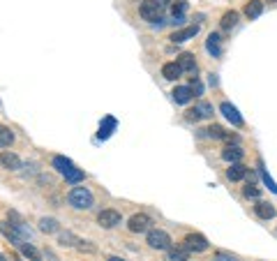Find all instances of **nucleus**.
I'll return each mask as SVG.
<instances>
[{"instance_id": "obj_1", "label": "nucleus", "mask_w": 277, "mask_h": 261, "mask_svg": "<svg viewBox=\"0 0 277 261\" xmlns=\"http://www.w3.org/2000/svg\"><path fill=\"white\" fill-rule=\"evenodd\" d=\"M166 7H169V0H146L143 5H141V17L150 21V23H159L162 17H164Z\"/></svg>"}, {"instance_id": "obj_2", "label": "nucleus", "mask_w": 277, "mask_h": 261, "mask_svg": "<svg viewBox=\"0 0 277 261\" xmlns=\"http://www.w3.org/2000/svg\"><path fill=\"white\" fill-rule=\"evenodd\" d=\"M67 201L77 210H88V208H93V203H95V199H93V192L88 190V187H74V190L69 192Z\"/></svg>"}, {"instance_id": "obj_3", "label": "nucleus", "mask_w": 277, "mask_h": 261, "mask_svg": "<svg viewBox=\"0 0 277 261\" xmlns=\"http://www.w3.org/2000/svg\"><path fill=\"white\" fill-rule=\"evenodd\" d=\"M148 245L153 250H169L171 247V236L162 229H150L148 231Z\"/></svg>"}, {"instance_id": "obj_4", "label": "nucleus", "mask_w": 277, "mask_h": 261, "mask_svg": "<svg viewBox=\"0 0 277 261\" xmlns=\"http://www.w3.org/2000/svg\"><path fill=\"white\" fill-rule=\"evenodd\" d=\"M0 231H2L5 238H9V243H14L17 247H21V245L26 243V238H23V234H21V226L9 224V222H2V224H0Z\"/></svg>"}, {"instance_id": "obj_5", "label": "nucleus", "mask_w": 277, "mask_h": 261, "mask_svg": "<svg viewBox=\"0 0 277 261\" xmlns=\"http://www.w3.org/2000/svg\"><path fill=\"white\" fill-rule=\"evenodd\" d=\"M150 224H153V220H150V215H146V213H138V215H132L130 218V231L132 234H143V231H148L150 229Z\"/></svg>"}, {"instance_id": "obj_6", "label": "nucleus", "mask_w": 277, "mask_h": 261, "mask_svg": "<svg viewBox=\"0 0 277 261\" xmlns=\"http://www.w3.org/2000/svg\"><path fill=\"white\" fill-rule=\"evenodd\" d=\"M120 213L118 210H113V208H106L102 210L99 215H97V222H99V226H104V229H113V226H118L120 224Z\"/></svg>"}, {"instance_id": "obj_7", "label": "nucleus", "mask_w": 277, "mask_h": 261, "mask_svg": "<svg viewBox=\"0 0 277 261\" xmlns=\"http://www.w3.org/2000/svg\"><path fill=\"white\" fill-rule=\"evenodd\" d=\"M185 247L190 250V252H206L208 250V241H206V236H201V234H190V236H185Z\"/></svg>"}, {"instance_id": "obj_8", "label": "nucleus", "mask_w": 277, "mask_h": 261, "mask_svg": "<svg viewBox=\"0 0 277 261\" xmlns=\"http://www.w3.org/2000/svg\"><path fill=\"white\" fill-rule=\"evenodd\" d=\"M219 111L224 113L226 120H231V125H236V127H242V116L238 113V109H236L234 104H229V102H222V104H219Z\"/></svg>"}, {"instance_id": "obj_9", "label": "nucleus", "mask_w": 277, "mask_h": 261, "mask_svg": "<svg viewBox=\"0 0 277 261\" xmlns=\"http://www.w3.org/2000/svg\"><path fill=\"white\" fill-rule=\"evenodd\" d=\"M0 164L5 166V169H9V171H19V169H21V160H19L14 153L2 150V153H0Z\"/></svg>"}, {"instance_id": "obj_10", "label": "nucleus", "mask_w": 277, "mask_h": 261, "mask_svg": "<svg viewBox=\"0 0 277 261\" xmlns=\"http://www.w3.org/2000/svg\"><path fill=\"white\" fill-rule=\"evenodd\" d=\"M171 95H173V102H176V104H187L194 93H192L190 86H178V88H176V90L171 93Z\"/></svg>"}, {"instance_id": "obj_11", "label": "nucleus", "mask_w": 277, "mask_h": 261, "mask_svg": "<svg viewBox=\"0 0 277 261\" xmlns=\"http://www.w3.org/2000/svg\"><path fill=\"white\" fill-rule=\"evenodd\" d=\"M197 33H199V26H187V28H182V30H176L171 35V40L173 42H187L192 37H197Z\"/></svg>"}, {"instance_id": "obj_12", "label": "nucleus", "mask_w": 277, "mask_h": 261, "mask_svg": "<svg viewBox=\"0 0 277 261\" xmlns=\"http://www.w3.org/2000/svg\"><path fill=\"white\" fill-rule=\"evenodd\" d=\"M178 67H180V72L197 74V62H194V56H192V53H182L180 58H178Z\"/></svg>"}, {"instance_id": "obj_13", "label": "nucleus", "mask_w": 277, "mask_h": 261, "mask_svg": "<svg viewBox=\"0 0 277 261\" xmlns=\"http://www.w3.org/2000/svg\"><path fill=\"white\" fill-rule=\"evenodd\" d=\"M190 259V250L180 245V247H169V254H166V261H187Z\"/></svg>"}, {"instance_id": "obj_14", "label": "nucleus", "mask_w": 277, "mask_h": 261, "mask_svg": "<svg viewBox=\"0 0 277 261\" xmlns=\"http://www.w3.org/2000/svg\"><path fill=\"white\" fill-rule=\"evenodd\" d=\"M245 176H247V166L238 164V162H236V164H231L229 169H226V178H229V181H242Z\"/></svg>"}, {"instance_id": "obj_15", "label": "nucleus", "mask_w": 277, "mask_h": 261, "mask_svg": "<svg viewBox=\"0 0 277 261\" xmlns=\"http://www.w3.org/2000/svg\"><path fill=\"white\" fill-rule=\"evenodd\" d=\"M261 12H263V2H261V0H250V2L245 5V17L247 19H259Z\"/></svg>"}, {"instance_id": "obj_16", "label": "nucleus", "mask_w": 277, "mask_h": 261, "mask_svg": "<svg viewBox=\"0 0 277 261\" xmlns=\"http://www.w3.org/2000/svg\"><path fill=\"white\" fill-rule=\"evenodd\" d=\"M206 49L213 53L215 58H219V56H222V44H219V35H217V33H210V35H208Z\"/></svg>"}, {"instance_id": "obj_17", "label": "nucleus", "mask_w": 277, "mask_h": 261, "mask_svg": "<svg viewBox=\"0 0 277 261\" xmlns=\"http://www.w3.org/2000/svg\"><path fill=\"white\" fill-rule=\"evenodd\" d=\"M254 210H257V215H259L261 220L275 218V208H273V203H266V201H259V203L254 206Z\"/></svg>"}, {"instance_id": "obj_18", "label": "nucleus", "mask_w": 277, "mask_h": 261, "mask_svg": "<svg viewBox=\"0 0 277 261\" xmlns=\"http://www.w3.org/2000/svg\"><path fill=\"white\" fill-rule=\"evenodd\" d=\"M180 67H178V62H166L164 67H162V77L169 79V81H176V79H180Z\"/></svg>"}, {"instance_id": "obj_19", "label": "nucleus", "mask_w": 277, "mask_h": 261, "mask_svg": "<svg viewBox=\"0 0 277 261\" xmlns=\"http://www.w3.org/2000/svg\"><path fill=\"white\" fill-rule=\"evenodd\" d=\"M222 157H224L226 162H231V164H236V162H238V160L242 157L240 146H226V148L222 150Z\"/></svg>"}, {"instance_id": "obj_20", "label": "nucleus", "mask_w": 277, "mask_h": 261, "mask_svg": "<svg viewBox=\"0 0 277 261\" xmlns=\"http://www.w3.org/2000/svg\"><path fill=\"white\" fill-rule=\"evenodd\" d=\"M53 169H58V171H60V174L65 176V174H67V171H72V169H74V164L69 162L67 157L56 155V157H53Z\"/></svg>"}, {"instance_id": "obj_21", "label": "nucleus", "mask_w": 277, "mask_h": 261, "mask_svg": "<svg viewBox=\"0 0 277 261\" xmlns=\"http://www.w3.org/2000/svg\"><path fill=\"white\" fill-rule=\"evenodd\" d=\"M12 143H14V132L5 125H0V148H9Z\"/></svg>"}, {"instance_id": "obj_22", "label": "nucleus", "mask_w": 277, "mask_h": 261, "mask_svg": "<svg viewBox=\"0 0 277 261\" xmlns=\"http://www.w3.org/2000/svg\"><path fill=\"white\" fill-rule=\"evenodd\" d=\"M236 26H238V12L231 9V12H226L224 17H222V28H224V30H231V28H236Z\"/></svg>"}, {"instance_id": "obj_23", "label": "nucleus", "mask_w": 277, "mask_h": 261, "mask_svg": "<svg viewBox=\"0 0 277 261\" xmlns=\"http://www.w3.org/2000/svg\"><path fill=\"white\" fill-rule=\"evenodd\" d=\"M40 229L44 234H53V231H58V222L53 218H42L40 220Z\"/></svg>"}, {"instance_id": "obj_24", "label": "nucleus", "mask_w": 277, "mask_h": 261, "mask_svg": "<svg viewBox=\"0 0 277 261\" xmlns=\"http://www.w3.org/2000/svg\"><path fill=\"white\" fill-rule=\"evenodd\" d=\"M19 250H21V252H23V257H28L30 261H40V252H37V250H35L30 243H23Z\"/></svg>"}, {"instance_id": "obj_25", "label": "nucleus", "mask_w": 277, "mask_h": 261, "mask_svg": "<svg viewBox=\"0 0 277 261\" xmlns=\"http://www.w3.org/2000/svg\"><path fill=\"white\" fill-rule=\"evenodd\" d=\"M113 127H116V120H113V118H106V120H104V125L99 127V137H102V139H106V137L113 132Z\"/></svg>"}, {"instance_id": "obj_26", "label": "nucleus", "mask_w": 277, "mask_h": 261, "mask_svg": "<svg viewBox=\"0 0 277 261\" xmlns=\"http://www.w3.org/2000/svg\"><path fill=\"white\" fill-rule=\"evenodd\" d=\"M208 137H213V139H226V134H224V130L219 127V125H210L208 127Z\"/></svg>"}, {"instance_id": "obj_27", "label": "nucleus", "mask_w": 277, "mask_h": 261, "mask_svg": "<svg viewBox=\"0 0 277 261\" xmlns=\"http://www.w3.org/2000/svg\"><path fill=\"white\" fill-rule=\"evenodd\" d=\"M65 181H69V183H79V181H83V171L72 169V171H67V174H65Z\"/></svg>"}, {"instance_id": "obj_28", "label": "nucleus", "mask_w": 277, "mask_h": 261, "mask_svg": "<svg viewBox=\"0 0 277 261\" xmlns=\"http://www.w3.org/2000/svg\"><path fill=\"white\" fill-rule=\"evenodd\" d=\"M259 169H261V178H263V183L268 185V190H270V192H275V194H277V185H275V181H273V178H270V176L266 174V171H263V164H259Z\"/></svg>"}, {"instance_id": "obj_29", "label": "nucleus", "mask_w": 277, "mask_h": 261, "mask_svg": "<svg viewBox=\"0 0 277 261\" xmlns=\"http://www.w3.org/2000/svg\"><path fill=\"white\" fill-rule=\"evenodd\" d=\"M77 243H81V241H79L74 234H69V231L60 234V245H77Z\"/></svg>"}, {"instance_id": "obj_30", "label": "nucleus", "mask_w": 277, "mask_h": 261, "mask_svg": "<svg viewBox=\"0 0 277 261\" xmlns=\"http://www.w3.org/2000/svg\"><path fill=\"white\" fill-rule=\"evenodd\" d=\"M197 111H199L201 118H208V116H213V106L208 102H201V104H197Z\"/></svg>"}, {"instance_id": "obj_31", "label": "nucleus", "mask_w": 277, "mask_h": 261, "mask_svg": "<svg viewBox=\"0 0 277 261\" xmlns=\"http://www.w3.org/2000/svg\"><path fill=\"white\" fill-rule=\"evenodd\" d=\"M185 9H187V5H185L182 0H178V2H173V5H171L173 17H182V14H185Z\"/></svg>"}, {"instance_id": "obj_32", "label": "nucleus", "mask_w": 277, "mask_h": 261, "mask_svg": "<svg viewBox=\"0 0 277 261\" xmlns=\"http://www.w3.org/2000/svg\"><path fill=\"white\" fill-rule=\"evenodd\" d=\"M245 197H247V199H259V187L247 185V187H245Z\"/></svg>"}, {"instance_id": "obj_33", "label": "nucleus", "mask_w": 277, "mask_h": 261, "mask_svg": "<svg viewBox=\"0 0 277 261\" xmlns=\"http://www.w3.org/2000/svg\"><path fill=\"white\" fill-rule=\"evenodd\" d=\"M213 261H238L236 257H231V254H224V252H219V254H215V259Z\"/></svg>"}, {"instance_id": "obj_34", "label": "nucleus", "mask_w": 277, "mask_h": 261, "mask_svg": "<svg viewBox=\"0 0 277 261\" xmlns=\"http://www.w3.org/2000/svg\"><path fill=\"white\" fill-rule=\"evenodd\" d=\"M187 120H201V116H199V111H197V106H194V109H190V111H187Z\"/></svg>"}, {"instance_id": "obj_35", "label": "nucleus", "mask_w": 277, "mask_h": 261, "mask_svg": "<svg viewBox=\"0 0 277 261\" xmlns=\"http://www.w3.org/2000/svg\"><path fill=\"white\" fill-rule=\"evenodd\" d=\"M201 90H203L201 83H194V86H192V93H197V95H201Z\"/></svg>"}, {"instance_id": "obj_36", "label": "nucleus", "mask_w": 277, "mask_h": 261, "mask_svg": "<svg viewBox=\"0 0 277 261\" xmlns=\"http://www.w3.org/2000/svg\"><path fill=\"white\" fill-rule=\"evenodd\" d=\"M109 261H125V259H120V257H109Z\"/></svg>"}, {"instance_id": "obj_37", "label": "nucleus", "mask_w": 277, "mask_h": 261, "mask_svg": "<svg viewBox=\"0 0 277 261\" xmlns=\"http://www.w3.org/2000/svg\"><path fill=\"white\" fill-rule=\"evenodd\" d=\"M9 261H21V259H19L17 254H12V257H9Z\"/></svg>"}, {"instance_id": "obj_38", "label": "nucleus", "mask_w": 277, "mask_h": 261, "mask_svg": "<svg viewBox=\"0 0 277 261\" xmlns=\"http://www.w3.org/2000/svg\"><path fill=\"white\" fill-rule=\"evenodd\" d=\"M0 261H7V259H5V257H2V254H0Z\"/></svg>"}, {"instance_id": "obj_39", "label": "nucleus", "mask_w": 277, "mask_h": 261, "mask_svg": "<svg viewBox=\"0 0 277 261\" xmlns=\"http://www.w3.org/2000/svg\"><path fill=\"white\" fill-rule=\"evenodd\" d=\"M268 2H275V0H268Z\"/></svg>"}]
</instances>
